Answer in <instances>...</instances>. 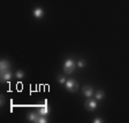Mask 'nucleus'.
Segmentation results:
<instances>
[{"label": "nucleus", "instance_id": "2eb2a0df", "mask_svg": "<svg viewBox=\"0 0 129 123\" xmlns=\"http://www.w3.org/2000/svg\"><path fill=\"white\" fill-rule=\"evenodd\" d=\"M93 122L94 123H102L103 120H102V118H99V117H97V118H94V120H93Z\"/></svg>", "mask_w": 129, "mask_h": 123}, {"label": "nucleus", "instance_id": "423d86ee", "mask_svg": "<svg viewBox=\"0 0 129 123\" xmlns=\"http://www.w3.org/2000/svg\"><path fill=\"white\" fill-rule=\"evenodd\" d=\"M28 118H29L30 122H38V120H39V113H35V112L30 113L29 115H28Z\"/></svg>", "mask_w": 129, "mask_h": 123}, {"label": "nucleus", "instance_id": "9b49d317", "mask_svg": "<svg viewBox=\"0 0 129 123\" xmlns=\"http://www.w3.org/2000/svg\"><path fill=\"white\" fill-rule=\"evenodd\" d=\"M15 76L17 78H22V77H24V72L22 71V70H17V71H16V74H15Z\"/></svg>", "mask_w": 129, "mask_h": 123}, {"label": "nucleus", "instance_id": "f8f14e48", "mask_svg": "<svg viewBox=\"0 0 129 123\" xmlns=\"http://www.w3.org/2000/svg\"><path fill=\"white\" fill-rule=\"evenodd\" d=\"M47 122V120L45 118V116L44 115H40L39 116V120H38V123H46Z\"/></svg>", "mask_w": 129, "mask_h": 123}, {"label": "nucleus", "instance_id": "39448f33", "mask_svg": "<svg viewBox=\"0 0 129 123\" xmlns=\"http://www.w3.org/2000/svg\"><path fill=\"white\" fill-rule=\"evenodd\" d=\"M83 94L85 97H88V98L92 97V96H93V89H92L90 85H85L83 88Z\"/></svg>", "mask_w": 129, "mask_h": 123}, {"label": "nucleus", "instance_id": "f257e3e1", "mask_svg": "<svg viewBox=\"0 0 129 123\" xmlns=\"http://www.w3.org/2000/svg\"><path fill=\"white\" fill-rule=\"evenodd\" d=\"M75 69V62L73 61L72 59H68L66 60L64 62V66H63V71L64 74H72Z\"/></svg>", "mask_w": 129, "mask_h": 123}, {"label": "nucleus", "instance_id": "1a4fd4ad", "mask_svg": "<svg viewBox=\"0 0 129 123\" xmlns=\"http://www.w3.org/2000/svg\"><path fill=\"white\" fill-rule=\"evenodd\" d=\"M9 67H11V63L8 60H1L0 61V69L1 70H7L9 69Z\"/></svg>", "mask_w": 129, "mask_h": 123}, {"label": "nucleus", "instance_id": "20e7f679", "mask_svg": "<svg viewBox=\"0 0 129 123\" xmlns=\"http://www.w3.org/2000/svg\"><path fill=\"white\" fill-rule=\"evenodd\" d=\"M0 78L3 82H8V80L12 79V72L9 69L7 70H1V75H0Z\"/></svg>", "mask_w": 129, "mask_h": 123}, {"label": "nucleus", "instance_id": "4468645a", "mask_svg": "<svg viewBox=\"0 0 129 123\" xmlns=\"http://www.w3.org/2000/svg\"><path fill=\"white\" fill-rule=\"evenodd\" d=\"M77 66H78V67H80V68H83L84 66H85V62H84V61H82V60H80V61L77 62Z\"/></svg>", "mask_w": 129, "mask_h": 123}, {"label": "nucleus", "instance_id": "0eeeda50", "mask_svg": "<svg viewBox=\"0 0 129 123\" xmlns=\"http://www.w3.org/2000/svg\"><path fill=\"white\" fill-rule=\"evenodd\" d=\"M34 16H35L36 19H42L44 16V11L42 8H35V11H34Z\"/></svg>", "mask_w": 129, "mask_h": 123}, {"label": "nucleus", "instance_id": "f03ea898", "mask_svg": "<svg viewBox=\"0 0 129 123\" xmlns=\"http://www.w3.org/2000/svg\"><path fill=\"white\" fill-rule=\"evenodd\" d=\"M66 89L69 92H76L78 89V83L75 79H68L66 80Z\"/></svg>", "mask_w": 129, "mask_h": 123}, {"label": "nucleus", "instance_id": "6e6552de", "mask_svg": "<svg viewBox=\"0 0 129 123\" xmlns=\"http://www.w3.org/2000/svg\"><path fill=\"white\" fill-rule=\"evenodd\" d=\"M38 113H39V115H47L48 113H50V107H48L47 105H45V106H43V107H39V109H38Z\"/></svg>", "mask_w": 129, "mask_h": 123}, {"label": "nucleus", "instance_id": "ddd939ff", "mask_svg": "<svg viewBox=\"0 0 129 123\" xmlns=\"http://www.w3.org/2000/svg\"><path fill=\"white\" fill-rule=\"evenodd\" d=\"M59 83L60 84H66V78L63 76H60L59 77Z\"/></svg>", "mask_w": 129, "mask_h": 123}, {"label": "nucleus", "instance_id": "9d476101", "mask_svg": "<svg viewBox=\"0 0 129 123\" xmlns=\"http://www.w3.org/2000/svg\"><path fill=\"white\" fill-rule=\"evenodd\" d=\"M94 96H96V100H102V99H104L105 94H104V92L99 90V91H97L96 93H94Z\"/></svg>", "mask_w": 129, "mask_h": 123}, {"label": "nucleus", "instance_id": "7ed1b4c3", "mask_svg": "<svg viewBox=\"0 0 129 123\" xmlns=\"http://www.w3.org/2000/svg\"><path fill=\"white\" fill-rule=\"evenodd\" d=\"M97 107V101L93 99H88L85 101V108L86 110H89V112H92V110H94Z\"/></svg>", "mask_w": 129, "mask_h": 123}, {"label": "nucleus", "instance_id": "dca6fc26", "mask_svg": "<svg viewBox=\"0 0 129 123\" xmlns=\"http://www.w3.org/2000/svg\"><path fill=\"white\" fill-rule=\"evenodd\" d=\"M4 102H5V96H1V106L4 105Z\"/></svg>", "mask_w": 129, "mask_h": 123}]
</instances>
